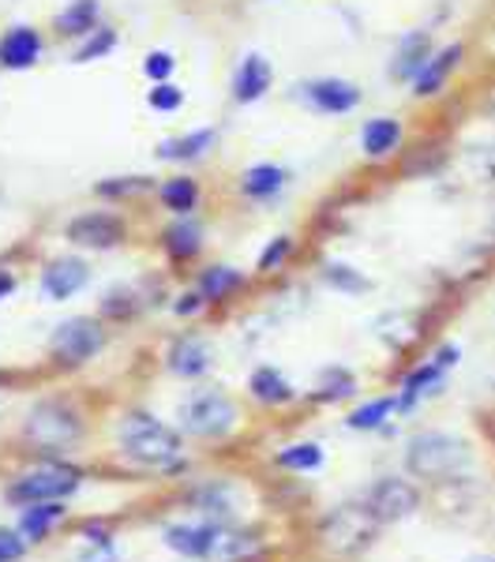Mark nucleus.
I'll use <instances>...</instances> for the list:
<instances>
[{
  "label": "nucleus",
  "instance_id": "2f4dec72",
  "mask_svg": "<svg viewBox=\"0 0 495 562\" xmlns=\"http://www.w3.org/2000/svg\"><path fill=\"white\" fill-rule=\"evenodd\" d=\"M380 323L391 326V330H380V334L391 341L394 349L409 346L413 338H420V334H425V319H420V315H413V312H391V315H383Z\"/></svg>",
  "mask_w": 495,
  "mask_h": 562
},
{
  "label": "nucleus",
  "instance_id": "c85d7f7f",
  "mask_svg": "<svg viewBox=\"0 0 495 562\" xmlns=\"http://www.w3.org/2000/svg\"><path fill=\"white\" fill-rule=\"evenodd\" d=\"M357 375L349 368H327L315 383V402H346V397L357 394Z\"/></svg>",
  "mask_w": 495,
  "mask_h": 562
},
{
  "label": "nucleus",
  "instance_id": "4be33fe9",
  "mask_svg": "<svg viewBox=\"0 0 495 562\" xmlns=\"http://www.w3.org/2000/svg\"><path fill=\"white\" fill-rule=\"evenodd\" d=\"M169 368L184 379H195L211 368V349L203 346L200 338H180L173 349H169Z\"/></svg>",
  "mask_w": 495,
  "mask_h": 562
},
{
  "label": "nucleus",
  "instance_id": "c756f323",
  "mask_svg": "<svg viewBox=\"0 0 495 562\" xmlns=\"http://www.w3.org/2000/svg\"><path fill=\"white\" fill-rule=\"evenodd\" d=\"M60 518H65V506H60V503H34V506H26V510H23L20 532L26 540H45L49 525L60 521Z\"/></svg>",
  "mask_w": 495,
  "mask_h": 562
},
{
  "label": "nucleus",
  "instance_id": "f03ea898",
  "mask_svg": "<svg viewBox=\"0 0 495 562\" xmlns=\"http://www.w3.org/2000/svg\"><path fill=\"white\" fill-rule=\"evenodd\" d=\"M470 57H473V42L470 38H443V42H439V49L431 53L425 71H420V76L405 87V90H409V98L417 105L447 102L450 90H454V83H458V76L470 68Z\"/></svg>",
  "mask_w": 495,
  "mask_h": 562
},
{
  "label": "nucleus",
  "instance_id": "ea45409f",
  "mask_svg": "<svg viewBox=\"0 0 495 562\" xmlns=\"http://www.w3.org/2000/svg\"><path fill=\"white\" fill-rule=\"evenodd\" d=\"M431 360L443 371H454L458 360H462V346H458V341H439V346L431 349Z\"/></svg>",
  "mask_w": 495,
  "mask_h": 562
},
{
  "label": "nucleus",
  "instance_id": "bb28decb",
  "mask_svg": "<svg viewBox=\"0 0 495 562\" xmlns=\"http://www.w3.org/2000/svg\"><path fill=\"white\" fill-rule=\"evenodd\" d=\"M323 281L341 296H360L372 289V281L364 278V270H357L353 262H341V259H330L327 267H323Z\"/></svg>",
  "mask_w": 495,
  "mask_h": 562
},
{
  "label": "nucleus",
  "instance_id": "6e6552de",
  "mask_svg": "<svg viewBox=\"0 0 495 562\" xmlns=\"http://www.w3.org/2000/svg\"><path fill=\"white\" fill-rule=\"evenodd\" d=\"M375 532H380V521H375V514L368 510V506H338V510L323 521L319 540L327 543L335 555H357V551H364L368 543L375 540Z\"/></svg>",
  "mask_w": 495,
  "mask_h": 562
},
{
  "label": "nucleus",
  "instance_id": "4468645a",
  "mask_svg": "<svg viewBox=\"0 0 495 562\" xmlns=\"http://www.w3.org/2000/svg\"><path fill=\"white\" fill-rule=\"evenodd\" d=\"M270 87H274V65L263 53H245L237 71H233V102L256 105L270 94Z\"/></svg>",
  "mask_w": 495,
  "mask_h": 562
},
{
  "label": "nucleus",
  "instance_id": "9d476101",
  "mask_svg": "<svg viewBox=\"0 0 495 562\" xmlns=\"http://www.w3.org/2000/svg\"><path fill=\"white\" fill-rule=\"evenodd\" d=\"M26 435L45 450H60V447H71V442L83 435V424H79V413L71 409V405L42 402L26 416Z\"/></svg>",
  "mask_w": 495,
  "mask_h": 562
},
{
  "label": "nucleus",
  "instance_id": "7c9ffc66",
  "mask_svg": "<svg viewBox=\"0 0 495 562\" xmlns=\"http://www.w3.org/2000/svg\"><path fill=\"white\" fill-rule=\"evenodd\" d=\"M161 203H166L173 214L188 217V214L195 211V203H200V184H195L192 177L169 180V184H161Z\"/></svg>",
  "mask_w": 495,
  "mask_h": 562
},
{
  "label": "nucleus",
  "instance_id": "79ce46f5",
  "mask_svg": "<svg viewBox=\"0 0 495 562\" xmlns=\"http://www.w3.org/2000/svg\"><path fill=\"white\" fill-rule=\"evenodd\" d=\"M476 49H481V53H484V60H488V65L495 68V20H492L488 26H484V34L476 38Z\"/></svg>",
  "mask_w": 495,
  "mask_h": 562
},
{
  "label": "nucleus",
  "instance_id": "1a4fd4ad",
  "mask_svg": "<svg viewBox=\"0 0 495 562\" xmlns=\"http://www.w3.org/2000/svg\"><path fill=\"white\" fill-rule=\"evenodd\" d=\"M76 487H79V473H76V469L53 461V465H42V469H34V473H26V476L15 480V484L4 492V498H8V503H15V506L57 503V498L71 495Z\"/></svg>",
  "mask_w": 495,
  "mask_h": 562
},
{
  "label": "nucleus",
  "instance_id": "a878e982",
  "mask_svg": "<svg viewBox=\"0 0 495 562\" xmlns=\"http://www.w3.org/2000/svg\"><path fill=\"white\" fill-rule=\"evenodd\" d=\"M394 413H398V394H383V397H372V402H364L360 409L349 413L346 424L353 431H375V428H383Z\"/></svg>",
  "mask_w": 495,
  "mask_h": 562
},
{
  "label": "nucleus",
  "instance_id": "a211bd4d",
  "mask_svg": "<svg viewBox=\"0 0 495 562\" xmlns=\"http://www.w3.org/2000/svg\"><path fill=\"white\" fill-rule=\"evenodd\" d=\"M83 285H87V262L71 259V256L49 262V270L42 274V289L49 301H68V296H76Z\"/></svg>",
  "mask_w": 495,
  "mask_h": 562
},
{
  "label": "nucleus",
  "instance_id": "aec40b11",
  "mask_svg": "<svg viewBox=\"0 0 495 562\" xmlns=\"http://www.w3.org/2000/svg\"><path fill=\"white\" fill-rule=\"evenodd\" d=\"M214 529H218V525H173V529L166 532V543L188 559H206L211 555Z\"/></svg>",
  "mask_w": 495,
  "mask_h": 562
},
{
  "label": "nucleus",
  "instance_id": "393cba45",
  "mask_svg": "<svg viewBox=\"0 0 495 562\" xmlns=\"http://www.w3.org/2000/svg\"><path fill=\"white\" fill-rule=\"evenodd\" d=\"M203 248V229L192 222V217H177L166 229V251L173 259H195Z\"/></svg>",
  "mask_w": 495,
  "mask_h": 562
},
{
  "label": "nucleus",
  "instance_id": "c03bdc74",
  "mask_svg": "<svg viewBox=\"0 0 495 562\" xmlns=\"http://www.w3.org/2000/svg\"><path fill=\"white\" fill-rule=\"evenodd\" d=\"M200 304H203V293H188V296H180L177 315H192V312H200Z\"/></svg>",
  "mask_w": 495,
  "mask_h": 562
},
{
  "label": "nucleus",
  "instance_id": "ddd939ff",
  "mask_svg": "<svg viewBox=\"0 0 495 562\" xmlns=\"http://www.w3.org/2000/svg\"><path fill=\"white\" fill-rule=\"evenodd\" d=\"M364 506L375 514V521L380 525L402 521V518H409V514L420 510V487L409 484V480H402V476H383L380 484L368 492Z\"/></svg>",
  "mask_w": 495,
  "mask_h": 562
},
{
  "label": "nucleus",
  "instance_id": "20e7f679",
  "mask_svg": "<svg viewBox=\"0 0 495 562\" xmlns=\"http://www.w3.org/2000/svg\"><path fill=\"white\" fill-rule=\"evenodd\" d=\"M121 447L124 454L143 461V465H169L180 454V435L166 424L150 420V416L132 413L121 424Z\"/></svg>",
  "mask_w": 495,
  "mask_h": 562
},
{
  "label": "nucleus",
  "instance_id": "9b49d317",
  "mask_svg": "<svg viewBox=\"0 0 495 562\" xmlns=\"http://www.w3.org/2000/svg\"><path fill=\"white\" fill-rule=\"evenodd\" d=\"M237 424V405L222 394V390H200L192 402L184 405V428L200 439H222Z\"/></svg>",
  "mask_w": 495,
  "mask_h": 562
},
{
  "label": "nucleus",
  "instance_id": "de8ad7c7",
  "mask_svg": "<svg viewBox=\"0 0 495 562\" xmlns=\"http://www.w3.org/2000/svg\"><path fill=\"white\" fill-rule=\"evenodd\" d=\"M492 439H495V424H492Z\"/></svg>",
  "mask_w": 495,
  "mask_h": 562
},
{
  "label": "nucleus",
  "instance_id": "4c0bfd02",
  "mask_svg": "<svg viewBox=\"0 0 495 562\" xmlns=\"http://www.w3.org/2000/svg\"><path fill=\"white\" fill-rule=\"evenodd\" d=\"M26 555V540L15 529H0V562H20Z\"/></svg>",
  "mask_w": 495,
  "mask_h": 562
},
{
  "label": "nucleus",
  "instance_id": "58836bf2",
  "mask_svg": "<svg viewBox=\"0 0 495 562\" xmlns=\"http://www.w3.org/2000/svg\"><path fill=\"white\" fill-rule=\"evenodd\" d=\"M143 68H147V76H150V79H158V83H166V79L173 76L177 60L169 57V53H150L147 65H143Z\"/></svg>",
  "mask_w": 495,
  "mask_h": 562
},
{
  "label": "nucleus",
  "instance_id": "49530a36",
  "mask_svg": "<svg viewBox=\"0 0 495 562\" xmlns=\"http://www.w3.org/2000/svg\"><path fill=\"white\" fill-rule=\"evenodd\" d=\"M12 289H15V278L0 270V296H8V293H12Z\"/></svg>",
  "mask_w": 495,
  "mask_h": 562
},
{
  "label": "nucleus",
  "instance_id": "f8f14e48",
  "mask_svg": "<svg viewBox=\"0 0 495 562\" xmlns=\"http://www.w3.org/2000/svg\"><path fill=\"white\" fill-rule=\"evenodd\" d=\"M105 346V334L102 326L94 319H87V315H76V319L60 323L57 330H53V357L60 360V364H87L90 357H94L98 349Z\"/></svg>",
  "mask_w": 495,
  "mask_h": 562
},
{
  "label": "nucleus",
  "instance_id": "5701e85b",
  "mask_svg": "<svg viewBox=\"0 0 495 562\" xmlns=\"http://www.w3.org/2000/svg\"><path fill=\"white\" fill-rule=\"evenodd\" d=\"M256 548H259L256 537H248V532H240V529H225V525H218V529H214V540H211V555H206V559H214V562H240V559H248Z\"/></svg>",
  "mask_w": 495,
  "mask_h": 562
},
{
  "label": "nucleus",
  "instance_id": "473e14b6",
  "mask_svg": "<svg viewBox=\"0 0 495 562\" xmlns=\"http://www.w3.org/2000/svg\"><path fill=\"white\" fill-rule=\"evenodd\" d=\"M293 251H296V240L290 237V233H278V237H270L267 248L259 251L256 270H259V274H278V270L293 259Z\"/></svg>",
  "mask_w": 495,
  "mask_h": 562
},
{
  "label": "nucleus",
  "instance_id": "cd10ccee",
  "mask_svg": "<svg viewBox=\"0 0 495 562\" xmlns=\"http://www.w3.org/2000/svg\"><path fill=\"white\" fill-rule=\"evenodd\" d=\"M237 289H245V270H237V267H211V270H203V278H200L203 301H214V304L233 296Z\"/></svg>",
  "mask_w": 495,
  "mask_h": 562
},
{
  "label": "nucleus",
  "instance_id": "2eb2a0df",
  "mask_svg": "<svg viewBox=\"0 0 495 562\" xmlns=\"http://www.w3.org/2000/svg\"><path fill=\"white\" fill-rule=\"evenodd\" d=\"M68 240L79 244V248H116L124 240V222L113 214H102V211H90V214H79L76 222L68 225Z\"/></svg>",
  "mask_w": 495,
  "mask_h": 562
},
{
  "label": "nucleus",
  "instance_id": "0eeeda50",
  "mask_svg": "<svg viewBox=\"0 0 495 562\" xmlns=\"http://www.w3.org/2000/svg\"><path fill=\"white\" fill-rule=\"evenodd\" d=\"M357 147L364 154V161H372V166H391V161L409 154V124L394 113L368 116L357 132Z\"/></svg>",
  "mask_w": 495,
  "mask_h": 562
},
{
  "label": "nucleus",
  "instance_id": "f3484780",
  "mask_svg": "<svg viewBox=\"0 0 495 562\" xmlns=\"http://www.w3.org/2000/svg\"><path fill=\"white\" fill-rule=\"evenodd\" d=\"M290 188V169L278 166V161H259V166H248L240 173V192H245L251 203H270Z\"/></svg>",
  "mask_w": 495,
  "mask_h": 562
},
{
  "label": "nucleus",
  "instance_id": "dca6fc26",
  "mask_svg": "<svg viewBox=\"0 0 495 562\" xmlns=\"http://www.w3.org/2000/svg\"><path fill=\"white\" fill-rule=\"evenodd\" d=\"M447 375L450 371H443L436 364V360H420V364H413L409 371L402 375L398 383V413H413L425 397L439 394V390L447 386Z\"/></svg>",
  "mask_w": 495,
  "mask_h": 562
},
{
  "label": "nucleus",
  "instance_id": "7ed1b4c3",
  "mask_svg": "<svg viewBox=\"0 0 495 562\" xmlns=\"http://www.w3.org/2000/svg\"><path fill=\"white\" fill-rule=\"evenodd\" d=\"M439 26L425 20L417 26H405V31L394 38L391 53H386V79H391L394 87H409L413 79L425 71V65L431 60V53L439 49Z\"/></svg>",
  "mask_w": 495,
  "mask_h": 562
},
{
  "label": "nucleus",
  "instance_id": "72a5a7b5",
  "mask_svg": "<svg viewBox=\"0 0 495 562\" xmlns=\"http://www.w3.org/2000/svg\"><path fill=\"white\" fill-rule=\"evenodd\" d=\"M94 20H98V0H76V4L57 15V26L60 34H90L94 31Z\"/></svg>",
  "mask_w": 495,
  "mask_h": 562
},
{
  "label": "nucleus",
  "instance_id": "c9c22d12",
  "mask_svg": "<svg viewBox=\"0 0 495 562\" xmlns=\"http://www.w3.org/2000/svg\"><path fill=\"white\" fill-rule=\"evenodd\" d=\"M473 113H476V121H484L488 128H495V71H492V79H484L481 90L473 94Z\"/></svg>",
  "mask_w": 495,
  "mask_h": 562
},
{
  "label": "nucleus",
  "instance_id": "412c9836",
  "mask_svg": "<svg viewBox=\"0 0 495 562\" xmlns=\"http://www.w3.org/2000/svg\"><path fill=\"white\" fill-rule=\"evenodd\" d=\"M42 53V38L26 26H15L4 42H0V65L4 68H31Z\"/></svg>",
  "mask_w": 495,
  "mask_h": 562
},
{
  "label": "nucleus",
  "instance_id": "f257e3e1",
  "mask_svg": "<svg viewBox=\"0 0 495 562\" xmlns=\"http://www.w3.org/2000/svg\"><path fill=\"white\" fill-rule=\"evenodd\" d=\"M470 442L450 431H417L409 439V447H405V469L420 480H439V484L454 480L470 465Z\"/></svg>",
  "mask_w": 495,
  "mask_h": 562
},
{
  "label": "nucleus",
  "instance_id": "b1692460",
  "mask_svg": "<svg viewBox=\"0 0 495 562\" xmlns=\"http://www.w3.org/2000/svg\"><path fill=\"white\" fill-rule=\"evenodd\" d=\"M214 139H218V132H214V128H200V132H192V135H180V139H166L158 154L166 161H195V158H203V154L214 147Z\"/></svg>",
  "mask_w": 495,
  "mask_h": 562
},
{
  "label": "nucleus",
  "instance_id": "a18cd8bd",
  "mask_svg": "<svg viewBox=\"0 0 495 562\" xmlns=\"http://www.w3.org/2000/svg\"><path fill=\"white\" fill-rule=\"evenodd\" d=\"M488 244L495 248V195H492V203H488Z\"/></svg>",
  "mask_w": 495,
  "mask_h": 562
},
{
  "label": "nucleus",
  "instance_id": "39448f33",
  "mask_svg": "<svg viewBox=\"0 0 495 562\" xmlns=\"http://www.w3.org/2000/svg\"><path fill=\"white\" fill-rule=\"evenodd\" d=\"M450 177H458L462 188L495 195V128L465 135L450 147Z\"/></svg>",
  "mask_w": 495,
  "mask_h": 562
},
{
  "label": "nucleus",
  "instance_id": "37998d69",
  "mask_svg": "<svg viewBox=\"0 0 495 562\" xmlns=\"http://www.w3.org/2000/svg\"><path fill=\"white\" fill-rule=\"evenodd\" d=\"M76 562H116V555H113L110 543H90V551H83Z\"/></svg>",
  "mask_w": 495,
  "mask_h": 562
},
{
  "label": "nucleus",
  "instance_id": "6ab92c4d",
  "mask_svg": "<svg viewBox=\"0 0 495 562\" xmlns=\"http://www.w3.org/2000/svg\"><path fill=\"white\" fill-rule=\"evenodd\" d=\"M248 390H251V397H256V402H263V405H285V402H293V397H296L293 383L278 368H256V371H251V379H248Z\"/></svg>",
  "mask_w": 495,
  "mask_h": 562
},
{
  "label": "nucleus",
  "instance_id": "a19ab883",
  "mask_svg": "<svg viewBox=\"0 0 495 562\" xmlns=\"http://www.w3.org/2000/svg\"><path fill=\"white\" fill-rule=\"evenodd\" d=\"M113 49V34L110 31H102V38H90L87 45H83V49H79L76 53V60H94V57H102V53H110Z\"/></svg>",
  "mask_w": 495,
  "mask_h": 562
},
{
  "label": "nucleus",
  "instance_id": "423d86ee",
  "mask_svg": "<svg viewBox=\"0 0 495 562\" xmlns=\"http://www.w3.org/2000/svg\"><path fill=\"white\" fill-rule=\"evenodd\" d=\"M296 102L319 116H349L364 105V90L346 76H315L296 83Z\"/></svg>",
  "mask_w": 495,
  "mask_h": 562
},
{
  "label": "nucleus",
  "instance_id": "e433bc0d",
  "mask_svg": "<svg viewBox=\"0 0 495 562\" xmlns=\"http://www.w3.org/2000/svg\"><path fill=\"white\" fill-rule=\"evenodd\" d=\"M150 105L161 109V113H173V109L184 105V90H177L173 83H158L150 90Z\"/></svg>",
  "mask_w": 495,
  "mask_h": 562
},
{
  "label": "nucleus",
  "instance_id": "f704fd0d",
  "mask_svg": "<svg viewBox=\"0 0 495 562\" xmlns=\"http://www.w3.org/2000/svg\"><path fill=\"white\" fill-rule=\"evenodd\" d=\"M278 465L293 469V473H312V469L323 465V447L319 442H293L278 454Z\"/></svg>",
  "mask_w": 495,
  "mask_h": 562
}]
</instances>
